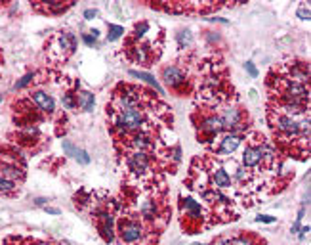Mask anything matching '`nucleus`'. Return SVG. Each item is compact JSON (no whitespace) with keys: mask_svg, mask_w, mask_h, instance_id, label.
Instances as JSON below:
<instances>
[{"mask_svg":"<svg viewBox=\"0 0 311 245\" xmlns=\"http://www.w3.org/2000/svg\"><path fill=\"white\" fill-rule=\"evenodd\" d=\"M63 105L67 109H75V100H73V94H63Z\"/></svg>","mask_w":311,"mask_h":245,"instance_id":"aec40b11","label":"nucleus"},{"mask_svg":"<svg viewBox=\"0 0 311 245\" xmlns=\"http://www.w3.org/2000/svg\"><path fill=\"white\" fill-rule=\"evenodd\" d=\"M147 29H149V23H147V21H141V23L136 27V36H143Z\"/></svg>","mask_w":311,"mask_h":245,"instance_id":"412c9836","label":"nucleus"},{"mask_svg":"<svg viewBox=\"0 0 311 245\" xmlns=\"http://www.w3.org/2000/svg\"><path fill=\"white\" fill-rule=\"evenodd\" d=\"M73 157L77 159L78 163H82V165H88V163H90V157H88V153L84 151V149L75 148V151H73Z\"/></svg>","mask_w":311,"mask_h":245,"instance_id":"a211bd4d","label":"nucleus"},{"mask_svg":"<svg viewBox=\"0 0 311 245\" xmlns=\"http://www.w3.org/2000/svg\"><path fill=\"white\" fill-rule=\"evenodd\" d=\"M182 215L183 219L187 217V222H200L202 220V209L197 201H193L191 197L182 199Z\"/></svg>","mask_w":311,"mask_h":245,"instance_id":"423d86ee","label":"nucleus"},{"mask_svg":"<svg viewBox=\"0 0 311 245\" xmlns=\"http://www.w3.org/2000/svg\"><path fill=\"white\" fill-rule=\"evenodd\" d=\"M212 245H233V239H229V237H220V239H216Z\"/></svg>","mask_w":311,"mask_h":245,"instance_id":"393cba45","label":"nucleus"},{"mask_svg":"<svg viewBox=\"0 0 311 245\" xmlns=\"http://www.w3.org/2000/svg\"><path fill=\"white\" fill-rule=\"evenodd\" d=\"M262 163V144H248L242 151V167L256 169Z\"/></svg>","mask_w":311,"mask_h":245,"instance_id":"20e7f679","label":"nucleus"},{"mask_svg":"<svg viewBox=\"0 0 311 245\" xmlns=\"http://www.w3.org/2000/svg\"><path fill=\"white\" fill-rule=\"evenodd\" d=\"M31 80H33V73H29V75H25V77L19 80V83H16V88H23L27 83H31Z\"/></svg>","mask_w":311,"mask_h":245,"instance_id":"4be33fe9","label":"nucleus"},{"mask_svg":"<svg viewBox=\"0 0 311 245\" xmlns=\"http://www.w3.org/2000/svg\"><path fill=\"white\" fill-rule=\"evenodd\" d=\"M95 16H97L95 10H86V12H84V18L86 19H92V18H95Z\"/></svg>","mask_w":311,"mask_h":245,"instance_id":"bb28decb","label":"nucleus"},{"mask_svg":"<svg viewBox=\"0 0 311 245\" xmlns=\"http://www.w3.org/2000/svg\"><path fill=\"white\" fill-rule=\"evenodd\" d=\"M77 102L84 111H92V109H94V104H95L94 94H90V92H86V90H84V92H78Z\"/></svg>","mask_w":311,"mask_h":245,"instance_id":"ddd939ff","label":"nucleus"},{"mask_svg":"<svg viewBox=\"0 0 311 245\" xmlns=\"http://www.w3.org/2000/svg\"><path fill=\"white\" fill-rule=\"evenodd\" d=\"M298 16L302 19H309V8H305V6H302V8L298 10Z\"/></svg>","mask_w":311,"mask_h":245,"instance_id":"a878e982","label":"nucleus"},{"mask_svg":"<svg viewBox=\"0 0 311 245\" xmlns=\"http://www.w3.org/2000/svg\"><path fill=\"white\" fill-rule=\"evenodd\" d=\"M119 234H121V239L124 243H136L143 237V226L136 219L126 217V219H122Z\"/></svg>","mask_w":311,"mask_h":245,"instance_id":"f03ea898","label":"nucleus"},{"mask_svg":"<svg viewBox=\"0 0 311 245\" xmlns=\"http://www.w3.org/2000/svg\"><path fill=\"white\" fill-rule=\"evenodd\" d=\"M124 33V27L121 25H109V40H117Z\"/></svg>","mask_w":311,"mask_h":245,"instance_id":"6ab92c4d","label":"nucleus"},{"mask_svg":"<svg viewBox=\"0 0 311 245\" xmlns=\"http://www.w3.org/2000/svg\"><path fill=\"white\" fill-rule=\"evenodd\" d=\"M241 146V136L239 134H233V132H229V134H225L222 142H220V148L216 149L220 155H231L235 153V149Z\"/></svg>","mask_w":311,"mask_h":245,"instance_id":"1a4fd4ad","label":"nucleus"},{"mask_svg":"<svg viewBox=\"0 0 311 245\" xmlns=\"http://www.w3.org/2000/svg\"><path fill=\"white\" fill-rule=\"evenodd\" d=\"M46 201H48V199H36V205H46Z\"/></svg>","mask_w":311,"mask_h":245,"instance_id":"7c9ffc66","label":"nucleus"},{"mask_svg":"<svg viewBox=\"0 0 311 245\" xmlns=\"http://www.w3.org/2000/svg\"><path fill=\"white\" fill-rule=\"evenodd\" d=\"M130 73H132L134 77H138V79H143V80H145V83H149V85H153V87H155L157 90H159V94H163V88L159 87V83H157V80L153 79V77H151L149 73H143V71H130Z\"/></svg>","mask_w":311,"mask_h":245,"instance_id":"2eb2a0df","label":"nucleus"},{"mask_svg":"<svg viewBox=\"0 0 311 245\" xmlns=\"http://www.w3.org/2000/svg\"><path fill=\"white\" fill-rule=\"evenodd\" d=\"M244 67H246V71L250 73V77H258V69L254 67V63H252V61H246V63H244Z\"/></svg>","mask_w":311,"mask_h":245,"instance_id":"5701e85b","label":"nucleus"},{"mask_svg":"<svg viewBox=\"0 0 311 245\" xmlns=\"http://www.w3.org/2000/svg\"><path fill=\"white\" fill-rule=\"evenodd\" d=\"M82 38H84V43L86 44H94L95 38H97V31H92V35H84Z\"/></svg>","mask_w":311,"mask_h":245,"instance_id":"b1692460","label":"nucleus"},{"mask_svg":"<svg viewBox=\"0 0 311 245\" xmlns=\"http://www.w3.org/2000/svg\"><path fill=\"white\" fill-rule=\"evenodd\" d=\"M199 127H200V132H202V134H208L210 138L224 131V127H222L220 119L214 117V115H212V117H206V119H202V123H200Z\"/></svg>","mask_w":311,"mask_h":245,"instance_id":"9d476101","label":"nucleus"},{"mask_svg":"<svg viewBox=\"0 0 311 245\" xmlns=\"http://www.w3.org/2000/svg\"><path fill=\"white\" fill-rule=\"evenodd\" d=\"M0 102H2V98H0Z\"/></svg>","mask_w":311,"mask_h":245,"instance_id":"2f4dec72","label":"nucleus"},{"mask_svg":"<svg viewBox=\"0 0 311 245\" xmlns=\"http://www.w3.org/2000/svg\"><path fill=\"white\" fill-rule=\"evenodd\" d=\"M139 213L145 220H157L161 215H163V209H161V201H157L153 197L149 199H143L141 205H139Z\"/></svg>","mask_w":311,"mask_h":245,"instance_id":"0eeeda50","label":"nucleus"},{"mask_svg":"<svg viewBox=\"0 0 311 245\" xmlns=\"http://www.w3.org/2000/svg\"><path fill=\"white\" fill-rule=\"evenodd\" d=\"M16 190V182H12L8 178H4V176H0V192L2 193H12Z\"/></svg>","mask_w":311,"mask_h":245,"instance_id":"f3484780","label":"nucleus"},{"mask_svg":"<svg viewBox=\"0 0 311 245\" xmlns=\"http://www.w3.org/2000/svg\"><path fill=\"white\" fill-rule=\"evenodd\" d=\"M46 211H48L50 215H60V211H58V209H48V207H46Z\"/></svg>","mask_w":311,"mask_h":245,"instance_id":"c756f323","label":"nucleus"},{"mask_svg":"<svg viewBox=\"0 0 311 245\" xmlns=\"http://www.w3.org/2000/svg\"><path fill=\"white\" fill-rule=\"evenodd\" d=\"M128 146L134 149V151H147L149 148H153V140L149 138V134L139 132V134H136V136L128 142Z\"/></svg>","mask_w":311,"mask_h":245,"instance_id":"f8f14e48","label":"nucleus"},{"mask_svg":"<svg viewBox=\"0 0 311 245\" xmlns=\"http://www.w3.org/2000/svg\"><path fill=\"white\" fill-rule=\"evenodd\" d=\"M126 167L134 176H143L151 169V159L147 151H132L126 157Z\"/></svg>","mask_w":311,"mask_h":245,"instance_id":"7ed1b4c3","label":"nucleus"},{"mask_svg":"<svg viewBox=\"0 0 311 245\" xmlns=\"http://www.w3.org/2000/svg\"><path fill=\"white\" fill-rule=\"evenodd\" d=\"M33 98V102L36 104V107L40 109V111H46V113H52L54 109H56V104H54V98L48 96L46 92H33L31 94Z\"/></svg>","mask_w":311,"mask_h":245,"instance_id":"9b49d317","label":"nucleus"},{"mask_svg":"<svg viewBox=\"0 0 311 245\" xmlns=\"http://www.w3.org/2000/svg\"><path fill=\"white\" fill-rule=\"evenodd\" d=\"M132 58L139 63H147L149 61V56H147V46L145 44H138L132 48Z\"/></svg>","mask_w":311,"mask_h":245,"instance_id":"4468645a","label":"nucleus"},{"mask_svg":"<svg viewBox=\"0 0 311 245\" xmlns=\"http://www.w3.org/2000/svg\"><path fill=\"white\" fill-rule=\"evenodd\" d=\"M307 232H309V226H305V228H302V232H300V237H305V234H307Z\"/></svg>","mask_w":311,"mask_h":245,"instance_id":"c85d7f7f","label":"nucleus"},{"mask_svg":"<svg viewBox=\"0 0 311 245\" xmlns=\"http://www.w3.org/2000/svg\"><path fill=\"white\" fill-rule=\"evenodd\" d=\"M210 184L214 190H224V188H231V176L222 165H216L210 169Z\"/></svg>","mask_w":311,"mask_h":245,"instance_id":"39448f33","label":"nucleus"},{"mask_svg":"<svg viewBox=\"0 0 311 245\" xmlns=\"http://www.w3.org/2000/svg\"><path fill=\"white\" fill-rule=\"evenodd\" d=\"M258 222H275V217H258Z\"/></svg>","mask_w":311,"mask_h":245,"instance_id":"cd10ccee","label":"nucleus"},{"mask_svg":"<svg viewBox=\"0 0 311 245\" xmlns=\"http://www.w3.org/2000/svg\"><path fill=\"white\" fill-rule=\"evenodd\" d=\"M191 43H193V35H191L189 31L178 33V44H180V48H187V46H191Z\"/></svg>","mask_w":311,"mask_h":245,"instance_id":"dca6fc26","label":"nucleus"},{"mask_svg":"<svg viewBox=\"0 0 311 245\" xmlns=\"http://www.w3.org/2000/svg\"><path fill=\"white\" fill-rule=\"evenodd\" d=\"M163 77H165L166 85L170 88H180L185 83V73H183L182 67H178V65H170V67H166L163 71Z\"/></svg>","mask_w":311,"mask_h":245,"instance_id":"6e6552de","label":"nucleus"},{"mask_svg":"<svg viewBox=\"0 0 311 245\" xmlns=\"http://www.w3.org/2000/svg\"><path fill=\"white\" fill-rule=\"evenodd\" d=\"M115 125L122 132L139 131L141 125H145V117H143V111L139 107H130V109H124V111H117Z\"/></svg>","mask_w":311,"mask_h":245,"instance_id":"f257e3e1","label":"nucleus"}]
</instances>
